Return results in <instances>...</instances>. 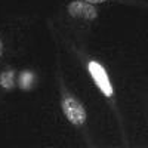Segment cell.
I'll use <instances>...</instances> for the list:
<instances>
[{"instance_id": "obj_1", "label": "cell", "mask_w": 148, "mask_h": 148, "mask_svg": "<svg viewBox=\"0 0 148 148\" xmlns=\"http://www.w3.org/2000/svg\"><path fill=\"white\" fill-rule=\"evenodd\" d=\"M62 111L64 114L67 116V119L76 126H80L84 123L86 120V111L82 107V104L74 99L71 96H65L62 101Z\"/></svg>"}, {"instance_id": "obj_7", "label": "cell", "mask_w": 148, "mask_h": 148, "mask_svg": "<svg viewBox=\"0 0 148 148\" xmlns=\"http://www.w3.org/2000/svg\"><path fill=\"white\" fill-rule=\"evenodd\" d=\"M2 52H3V43L0 40V56H2Z\"/></svg>"}, {"instance_id": "obj_4", "label": "cell", "mask_w": 148, "mask_h": 148, "mask_svg": "<svg viewBox=\"0 0 148 148\" xmlns=\"http://www.w3.org/2000/svg\"><path fill=\"white\" fill-rule=\"evenodd\" d=\"M0 84L3 86V88L9 89L12 84H14V73L12 71H6L3 73L2 76H0Z\"/></svg>"}, {"instance_id": "obj_2", "label": "cell", "mask_w": 148, "mask_h": 148, "mask_svg": "<svg viewBox=\"0 0 148 148\" xmlns=\"http://www.w3.org/2000/svg\"><path fill=\"white\" fill-rule=\"evenodd\" d=\"M89 71L92 74L95 83L98 84V88L101 89V92L105 96H111V95H113V86H111L110 79L107 76V71L102 68V65H99L98 62L92 61V62H89Z\"/></svg>"}, {"instance_id": "obj_6", "label": "cell", "mask_w": 148, "mask_h": 148, "mask_svg": "<svg viewBox=\"0 0 148 148\" xmlns=\"http://www.w3.org/2000/svg\"><path fill=\"white\" fill-rule=\"evenodd\" d=\"M88 3H102V2H105V0H86Z\"/></svg>"}, {"instance_id": "obj_3", "label": "cell", "mask_w": 148, "mask_h": 148, "mask_svg": "<svg viewBox=\"0 0 148 148\" xmlns=\"http://www.w3.org/2000/svg\"><path fill=\"white\" fill-rule=\"evenodd\" d=\"M68 12L71 16L83 18V19H95L96 10L93 6H90L88 2H74L68 6Z\"/></svg>"}, {"instance_id": "obj_5", "label": "cell", "mask_w": 148, "mask_h": 148, "mask_svg": "<svg viewBox=\"0 0 148 148\" xmlns=\"http://www.w3.org/2000/svg\"><path fill=\"white\" fill-rule=\"evenodd\" d=\"M31 82H33V73H30V71H24V73L21 74V77H19V83H21V86H22L24 89H27V88H30Z\"/></svg>"}]
</instances>
